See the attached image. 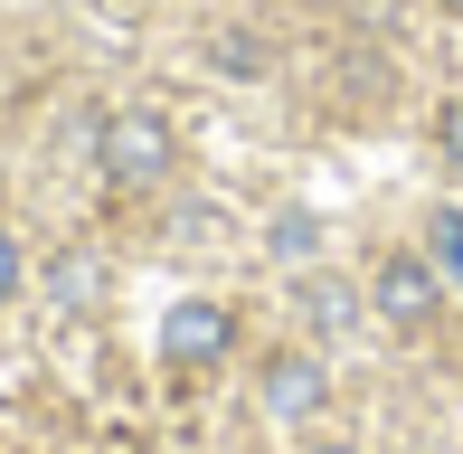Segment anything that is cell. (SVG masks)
Wrapping results in <instances>:
<instances>
[{
	"label": "cell",
	"instance_id": "obj_1",
	"mask_svg": "<svg viewBox=\"0 0 463 454\" xmlns=\"http://www.w3.org/2000/svg\"><path fill=\"white\" fill-rule=\"evenodd\" d=\"M95 161H104V180H114V190H161V180H171V161H180V133H171L152 105H123V114H104Z\"/></svg>",
	"mask_w": 463,
	"mask_h": 454
},
{
	"label": "cell",
	"instance_id": "obj_2",
	"mask_svg": "<svg viewBox=\"0 0 463 454\" xmlns=\"http://www.w3.org/2000/svg\"><path fill=\"white\" fill-rule=\"evenodd\" d=\"M227 341H237V313L208 303V294H189V303L161 313V360H171V369H218Z\"/></svg>",
	"mask_w": 463,
	"mask_h": 454
},
{
	"label": "cell",
	"instance_id": "obj_3",
	"mask_svg": "<svg viewBox=\"0 0 463 454\" xmlns=\"http://www.w3.org/2000/svg\"><path fill=\"white\" fill-rule=\"evenodd\" d=\"M435 303H445L435 256H388V265H378V322H388V332H426Z\"/></svg>",
	"mask_w": 463,
	"mask_h": 454
},
{
	"label": "cell",
	"instance_id": "obj_4",
	"mask_svg": "<svg viewBox=\"0 0 463 454\" xmlns=\"http://www.w3.org/2000/svg\"><path fill=\"white\" fill-rule=\"evenodd\" d=\"M322 398H331V379H322V360H312V350H284V360L265 369V417L303 426V417H312Z\"/></svg>",
	"mask_w": 463,
	"mask_h": 454
},
{
	"label": "cell",
	"instance_id": "obj_5",
	"mask_svg": "<svg viewBox=\"0 0 463 454\" xmlns=\"http://www.w3.org/2000/svg\"><path fill=\"white\" fill-rule=\"evenodd\" d=\"M426 237H435V246H426V256H435V275L463 284V209H435V218H426Z\"/></svg>",
	"mask_w": 463,
	"mask_h": 454
},
{
	"label": "cell",
	"instance_id": "obj_6",
	"mask_svg": "<svg viewBox=\"0 0 463 454\" xmlns=\"http://www.w3.org/2000/svg\"><path fill=\"white\" fill-rule=\"evenodd\" d=\"M435 152H445V161H454V171H463V95H454V105H445V114H435Z\"/></svg>",
	"mask_w": 463,
	"mask_h": 454
},
{
	"label": "cell",
	"instance_id": "obj_7",
	"mask_svg": "<svg viewBox=\"0 0 463 454\" xmlns=\"http://www.w3.org/2000/svg\"><path fill=\"white\" fill-rule=\"evenodd\" d=\"M312 313H322V332H341V322H350V294H341V284H322V294H312Z\"/></svg>",
	"mask_w": 463,
	"mask_h": 454
},
{
	"label": "cell",
	"instance_id": "obj_8",
	"mask_svg": "<svg viewBox=\"0 0 463 454\" xmlns=\"http://www.w3.org/2000/svg\"><path fill=\"white\" fill-rule=\"evenodd\" d=\"M19 294V246H10V227H0V303Z\"/></svg>",
	"mask_w": 463,
	"mask_h": 454
},
{
	"label": "cell",
	"instance_id": "obj_9",
	"mask_svg": "<svg viewBox=\"0 0 463 454\" xmlns=\"http://www.w3.org/2000/svg\"><path fill=\"white\" fill-rule=\"evenodd\" d=\"M312 454H360V445H312Z\"/></svg>",
	"mask_w": 463,
	"mask_h": 454
},
{
	"label": "cell",
	"instance_id": "obj_10",
	"mask_svg": "<svg viewBox=\"0 0 463 454\" xmlns=\"http://www.w3.org/2000/svg\"><path fill=\"white\" fill-rule=\"evenodd\" d=\"M435 10H463V0H435Z\"/></svg>",
	"mask_w": 463,
	"mask_h": 454
}]
</instances>
